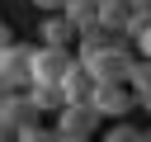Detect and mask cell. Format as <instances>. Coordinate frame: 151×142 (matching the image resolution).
<instances>
[{
    "mask_svg": "<svg viewBox=\"0 0 151 142\" xmlns=\"http://www.w3.org/2000/svg\"><path fill=\"white\" fill-rule=\"evenodd\" d=\"M90 104H94V114H99L104 123H113V118H127V114L137 109V95H132V85H123V80H94Z\"/></svg>",
    "mask_w": 151,
    "mask_h": 142,
    "instance_id": "1",
    "label": "cell"
},
{
    "mask_svg": "<svg viewBox=\"0 0 151 142\" xmlns=\"http://www.w3.org/2000/svg\"><path fill=\"white\" fill-rule=\"evenodd\" d=\"M99 123H104V118L94 114V104H61L52 128H57V137H61V142H80V137H94V133H99Z\"/></svg>",
    "mask_w": 151,
    "mask_h": 142,
    "instance_id": "2",
    "label": "cell"
},
{
    "mask_svg": "<svg viewBox=\"0 0 151 142\" xmlns=\"http://www.w3.org/2000/svg\"><path fill=\"white\" fill-rule=\"evenodd\" d=\"M76 62H80V57H76L71 47L38 43V47H33V80H52V85H61V76H66Z\"/></svg>",
    "mask_w": 151,
    "mask_h": 142,
    "instance_id": "3",
    "label": "cell"
},
{
    "mask_svg": "<svg viewBox=\"0 0 151 142\" xmlns=\"http://www.w3.org/2000/svg\"><path fill=\"white\" fill-rule=\"evenodd\" d=\"M0 80H9L14 90H28L33 85V47L28 43H9L5 52H0Z\"/></svg>",
    "mask_w": 151,
    "mask_h": 142,
    "instance_id": "4",
    "label": "cell"
},
{
    "mask_svg": "<svg viewBox=\"0 0 151 142\" xmlns=\"http://www.w3.org/2000/svg\"><path fill=\"white\" fill-rule=\"evenodd\" d=\"M38 33H42V43H52V47H71V43L80 38V28L66 19V9H52V14L38 24Z\"/></svg>",
    "mask_w": 151,
    "mask_h": 142,
    "instance_id": "5",
    "label": "cell"
},
{
    "mask_svg": "<svg viewBox=\"0 0 151 142\" xmlns=\"http://www.w3.org/2000/svg\"><path fill=\"white\" fill-rule=\"evenodd\" d=\"M61 95H66V104H90V95H94V76L76 62V66L61 76Z\"/></svg>",
    "mask_w": 151,
    "mask_h": 142,
    "instance_id": "6",
    "label": "cell"
},
{
    "mask_svg": "<svg viewBox=\"0 0 151 142\" xmlns=\"http://www.w3.org/2000/svg\"><path fill=\"white\" fill-rule=\"evenodd\" d=\"M0 114H5L9 123H14V133H19L24 123H33V118H42V109L33 104V95H28V90H14V95H9L5 104H0Z\"/></svg>",
    "mask_w": 151,
    "mask_h": 142,
    "instance_id": "7",
    "label": "cell"
},
{
    "mask_svg": "<svg viewBox=\"0 0 151 142\" xmlns=\"http://www.w3.org/2000/svg\"><path fill=\"white\" fill-rule=\"evenodd\" d=\"M132 19H137L132 0H104V9H99V24L113 28V33H132Z\"/></svg>",
    "mask_w": 151,
    "mask_h": 142,
    "instance_id": "8",
    "label": "cell"
},
{
    "mask_svg": "<svg viewBox=\"0 0 151 142\" xmlns=\"http://www.w3.org/2000/svg\"><path fill=\"white\" fill-rule=\"evenodd\" d=\"M99 9H104V0H66V19H71L80 33L99 24Z\"/></svg>",
    "mask_w": 151,
    "mask_h": 142,
    "instance_id": "9",
    "label": "cell"
},
{
    "mask_svg": "<svg viewBox=\"0 0 151 142\" xmlns=\"http://www.w3.org/2000/svg\"><path fill=\"white\" fill-rule=\"evenodd\" d=\"M28 95H33V104H38L42 114H57V109L66 104L61 85H52V80H33V85H28Z\"/></svg>",
    "mask_w": 151,
    "mask_h": 142,
    "instance_id": "10",
    "label": "cell"
},
{
    "mask_svg": "<svg viewBox=\"0 0 151 142\" xmlns=\"http://www.w3.org/2000/svg\"><path fill=\"white\" fill-rule=\"evenodd\" d=\"M142 133H146V128H137V123H127V118H113V123L104 128V137H109V142H137Z\"/></svg>",
    "mask_w": 151,
    "mask_h": 142,
    "instance_id": "11",
    "label": "cell"
},
{
    "mask_svg": "<svg viewBox=\"0 0 151 142\" xmlns=\"http://www.w3.org/2000/svg\"><path fill=\"white\" fill-rule=\"evenodd\" d=\"M127 85H132V95H137V90H151V57H137V62H132Z\"/></svg>",
    "mask_w": 151,
    "mask_h": 142,
    "instance_id": "12",
    "label": "cell"
},
{
    "mask_svg": "<svg viewBox=\"0 0 151 142\" xmlns=\"http://www.w3.org/2000/svg\"><path fill=\"white\" fill-rule=\"evenodd\" d=\"M47 137H57V128H47L42 118H33V123L19 128V142H47Z\"/></svg>",
    "mask_w": 151,
    "mask_h": 142,
    "instance_id": "13",
    "label": "cell"
},
{
    "mask_svg": "<svg viewBox=\"0 0 151 142\" xmlns=\"http://www.w3.org/2000/svg\"><path fill=\"white\" fill-rule=\"evenodd\" d=\"M132 43H137V57H151V24H142L132 33Z\"/></svg>",
    "mask_w": 151,
    "mask_h": 142,
    "instance_id": "14",
    "label": "cell"
},
{
    "mask_svg": "<svg viewBox=\"0 0 151 142\" xmlns=\"http://www.w3.org/2000/svg\"><path fill=\"white\" fill-rule=\"evenodd\" d=\"M33 5H38L42 14H52V9H66V0H33Z\"/></svg>",
    "mask_w": 151,
    "mask_h": 142,
    "instance_id": "15",
    "label": "cell"
},
{
    "mask_svg": "<svg viewBox=\"0 0 151 142\" xmlns=\"http://www.w3.org/2000/svg\"><path fill=\"white\" fill-rule=\"evenodd\" d=\"M9 43H14V28H9V24H0V52H5Z\"/></svg>",
    "mask_w": 151,
    "mask_h": 142,
    "instance_id": "16",
    "label": "cell"
},
{
    "mask_svg": "<svg viewBox=\"0 0 151 142\" xmlns=\"http://www.w3.org/2000/svg\"><path fill=\"white\" fill-rule=\"evenodd\" d=\"M137 109H146V114H151V90H137Z\"/></svg>",
    "mask_w": 151,
    "mask_h": 142,
    "instance_id": "17",
    "label": "cell"
},
{
    "mask_svg": "<svg viewBox=\"0 0 151 142\" xmlns=\"http://www.w3.org/2000/svg\"><path fill=\"white\" fill-rule=\"evenodd\" d=\"M0 137H19V133H14V123H9L5 114H0Z\"/></svg>",
    "mask_w": 151,
    "mask_h": 142,
    "instance_id": "18",
    "label": "cell"
},
{
    "mask_svg": "<svg viewBox=\"0 0 151 142\" xmlns=\"http://www.w3.org/2000/svg\"><path fill=\"white\" fill-rule=\"evenodd\" d=\"M9 95H14V85H9V80H0V104H5Z\"/></svg>",
    "mask_w": 151,
    "mask_h": 142,
    "instance_id": "19",
    "label": "cell"
},
{
    "mask_svg": "<svg viewBox=\"0 0 151 142\" xmlns=\"http://www.w3.org/2000/svg\"><path fill=\"white\" fill-rule=\"evenodd\" d=\"M132 5H142V0H132Z\"/></svg>",
    "mask_w": 151,
    "mask_h": 142,
    "instance_id": "20",
    "label": "cell"
}]
</instances>
